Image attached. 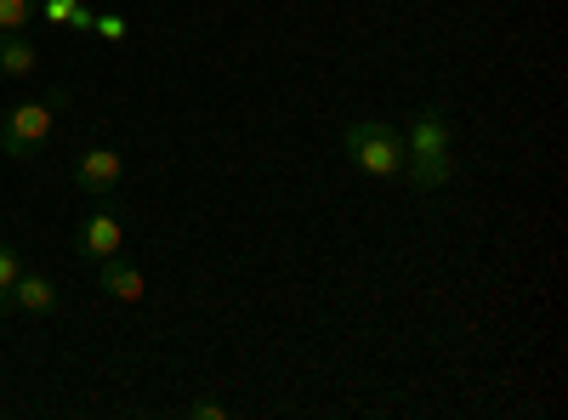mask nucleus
Listing matches in <instances>:
<instances>
[{"label": "nucleus", "mask_w": 568, "mask_h": 420, "mask_svg": "<svg viewBox=\"0 0 568 420\" xmlns=\"http://www.w3.org/2000/svg\"><path fill=\"white\" fill-rule=\"evenodd\" d=\"M404 176H409L415 194L449 188V176H455V131H449V114L438 103H420L409 114V131H404Z\"/></svg>", "instance_id": "1"}, {"label": "nucleus", "mask_w": 568, "mask_h": 420, "mask_svg": "<svg viewBox=\"0 0 568 420\" xmlns=\"http://www.w3.org/2000/svg\"><path fill=\"white\" fill-rule=\"evenodd\" d=\"M58 109H69V91H45V98L12 103L0 114V154L7 160H29L45 148V136L58 131Z\"/></svg>", "instance_id": "2"}, {"label": "nucleus", "mask_w": 568, "mask_h": 420, "mask_svg": "<svg viewBox=\"0 0 568 420\" xmlns=\"http://www.w3.org/2000/svg\"><path fill=\"white\" fill-rule=\"evenodd\" d=\"M342 148H347V160H353L364 176H375V182L404 176V136H398V125H387V120H353V125L342 131Z\"/></svg>", "instance_id": "3"}, {"label": "nucleus", "mask_w": 568, "mask_h": 420, "mask_svg": "<svg viewBox=\"0 0 568 420\" xmlns=\"http://www.w3.org/2000/svg\"><path fill=\"white\" fill-rule=\"evenodd\" d=\"M120 182H125V160H120V148L91 143V148L74 154V188H80L85 199H114V194H120Z\"/></svg>", "instance_id": "4"}, {"label": "nucleus", "mask_w": 568, "mask_h": 420, "mask_svg": "<svg viewBox=\"0 0 568 420\" xmlns=\"http://www.w3.org/2000/svg\"><path fill=\"white\" fill-rule=\"evenodd\" d=\"M74 245H80L85 262H109V256L125 250V222H120L114 211H91V216L80 222V233H74Z\"/></svg>", "instance_id": "5"}, {"label": "nucleus", "mask_w": 568, "mask_h": 420, "mask_svg": "<svg viewBox=\"0 0 568 420\" xmlns=\"http://www.w3.org/2000/svg\"><path fill=\"white\" fill-rule=\"evenodd\" d=\"M98 285L114 296V301H125V307H136L142 296H149V278H142V267L120 250V256H109V262H98Z\"/></svg>", "instance_id": "6"}, {"label": "nucleus", "mask_w": 568, "mask_h": 420, "mask_svg": "<svg viewBox=\"0 0 568 420\" xmlns=\"http://www.w3.org/2000/svg\"><path fill=\"white\" fill-rule=\"evenodd\" d=\"M58 285L45 273H18V285H12V307L18 313H34V318H45V313H58Z\"/></svg>", "instance_id": "7"}, {"label": "nucleus", "mask_w": 568, "mask_h": 420, "mask_svg": "<svg viewBox=\"0 0 568 420\" xmlns=\"http://www.w3.org/2000/svg\"><path fill=\"white\" fill-rule=\"evenodd\" d=\"M40 69V45L29 34H0V74L7 80H29Z\"/></svg>", "instance_id": "8"}, {"label": "nucleus", "mask_w": 568, "mask_h": 420, "mask_svg": "<svg viewBox=\"0 0 568 420\" xmlns=\"http://www.w3.org/2000/svg\"><path fill=\"white\" fill-rule=\"evenodd\" d=\"M40 18L45 23H58V29H91V12H85V0H40Z\"/></svg>", "instance_id": "9"}, {"label": "nucleus", "mask_w": 568, "mask_h": 420, "mask_svg": "<svg viewBox=\"0 0 568 420\" xmlns=\"http://www.w3.org/2000/svg\"><path fill=\"white\" fill-rule=\"evenodd\" d=\"M40 18V0H0V34H29Z\"/></svg>", "instance_id": "10"}, {"label": "nucleus", "mask_w": 568, "mask_h": 420, "mask_svg": "<svg viewBox=\"0 0 568 420\" xmlns=\"http://www.w3.org/2000/svg\"><path fill=\"white\" fill-rule=\"evenodd\" d=\"M18 273H23L18 250H12V245H0V313L12 307V285H18Z\"/></svg>", "instance_id": "11"}, {"label": "nucleus", "mask_w": 568, "mask_h": 420, "mask_svg": "<svg viewBox=\"0 0 568 420\" xmlns=\"http://www.w3.org/2000/svg\"><path fill=\"white\" fill-rule=\"evenodd\" d=\"M91 34L109 40V45H120V40H125V18H114V12H91Z\"/></svg>", "instance_id": "12"}, {"label": "nucleus", "mask_w": 568, "mask_h": 420, "mask_svg": "<svg viewBox=\"0 0 568 420\" xmlns=\"http://www.w3.org/2000/svg\"><path fill=\"white\" fill-rule=\"evenodd\" d=\"M187 414H194V420H222L227 409H222L216 398H200V403H194V409H187Z\"/></svg>", "instance_id": "13"}]
</instances>
